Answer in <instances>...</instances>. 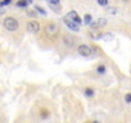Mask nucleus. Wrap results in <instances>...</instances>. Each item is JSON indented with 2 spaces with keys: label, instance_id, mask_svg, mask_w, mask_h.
I'll list each match as a JSON object with an SVG mask.
<instances>
[{
  "label": "nucleus",
  "instance_id": "1",
  "mask_svg": "<svg viewBox=\"0 0 131 123\" xmlns=\"http://www.w3.org/2000/svg\"><path fill=\"white\" fill-rule=\"evenodd\" d=\"M3 26H4V28H5L7 31L14 32V31L18 30L19 23H18V21H17L14 17H7V18H4V21H3Z\"/></svg>",
  "mask_w": 131,
  "mask_h": 123
},
{
  "label": "nucleus",
  "instance_id": "2",
  "mask_svg": "<svg viewBox=\"0 0 131 123\" xmlns=\"http://www.w3.org/2000/svg\"><path fill=\"white\" fill-rule=\"evenodd\" d=\"M59 31H60V28H59V26L57 24V23H48L45 27H44V32H45V35L49 37V39H54L58 33H59Z\"/></svg>",
  "mask_w": 131,
  "mask_h": 123
},
{
  "label": "nucleus",
  "instance_id": "3",
  "mask_svg": "<svg viewBox=\"0 0 131 123\" xmlns=\"http://www.w3.org/2000/svg\"><path fill=\"white\" fill-rule=\"evenodd\" d=\"M26 30L30 32V33H37L40 31V23L36 22V21H30L27 22L26 24Z\"/></svg>",
  "mask_w": 131,
  "mask_h": 123
},
{
  "label": "nucleus",
  "instance_id": "4",
  "mask_svg": "<svg viewBox=\"0 0 131 123\" xmlns=\"http://www.w3.org/2000/svg\"><path fill=\"white\" fill-rule=\"evenodd\" d=\"M63 21H64V24L67 26L71 31H73V32H79L80 31V27H79V24L76 23V22H73L72 19H70L67 16H66L64 18H63Z\"/></svg>",
  "mask_w": 131,
  "mask_h": 123
},
{
  "label": "nucleus",
  "instance_id": "5",
  "mask_svg": "<svg viewBox=\"0 0 131 123\" xmlns=\"http://www.w3.org/2000/svg\"><path fill=\"white\" fill-rule=\"evenodd\" d=\"M77 53L80 55H82V56H90L93 54V49L90 46H88V45H80L77 47Z\"/></svg>",
  "mask_w": 131,
  "mask_h": 123
},
{
  "label": "nucleus",
  "instance_id": "6",
  "mask_svg": "<svg viewBox=\"0 0 131 123\" xmlns=\"http://www.w3.org/2000/svg\"><path fill=\"white\" fill-rule=\"evenodd\" d=\"M93 30H96V28H102V27H105L107 26V19L105 18H99V19H96L94 23L91 22L90 24H89Z\"/></svg>",
  "mask_w": 131,
  "mask_h": 123
},
{
  "label": "nucleus",
  "instance_id": "7",
  "mask_svg": "<svg viewBox=\"0 0 131 123\" xmlns=\"http://www.w3.org/2000/svg\"><path fill=\"white\" fill-rule=\"evenodd\" d=\"M67 17H68L70 19H72L73 22H76L77 24H81V23H82V19L80 18V16H79L77 12H75V10H71V12L67 14Z\"/></svg>",
  "mask_w": 131,
  "mask_h": 123
},
{
  "label": "nucleus",
  "instance_id": "8",
  "mask_svg": "<svg viewBox=\"0 0 131 123\" xmlns=\"http://www.w3.org/2000/svg\"><path fill=\"white\" fill-rule=\"evenodd\" d=\"M63 42H64V45H67L68 47H72L75 45V39L71 37L70 35H64L63 36Z\"/></svg>",
  "mask_w": 131,
  "mask_h": 123
},
{
  "label": "nucleus",
  "instance_id": "9",
  "mask_svg": "<svg viewBox=\"0 0 131 123\" xmlns=\"http://www.w3.org/2000/svg\"><path fill=\"white\" fill-rule=\"evenodd\" d=\"M84 92H85V95H86L88 97L94 96V89H91V87H86V89L84 90Z\"/></svg>",
  "mask_w": 131,
  "mask_h": 123
},
{
  "label": "nucleus",
  "instance_id": "10",
  "mask_svg": "<svg viewBox=\"0 0 131 123\" xmlns=\"http://www.w3.org/2000/svg\"><path fill=\"white\" fill-rule=\"evenodd\" d=\"M105 71H107V68H105V66H103V64H99V66L96 67V72H98L99 75H104Z\"/></svg>",
  "mask_w": 131,
  "mask_h": 123
},
{
  "label": "nucleus",
  "instance_id": "11",
  "mask_svg": "<svg viewBox=\"0 0 131 123\" xmlns=\"http://www.w3.org/2000/svg\"><path fill=\"white\" fill-rule=\"evenodd\" d=\"M91 22H93L91 16H90V14H85V16H84V23H85V24H90Z\"/></svg>",
  "mask_w": 131,
  "mask_h": 123
},
{
  "label": "nucleus",
  "instance_id": "12",
  "mask_svg": "<svg viewBox=\"0 0 131 123\" xmlns=\"http://www.w3.org/2000/svg\"><path fill=\"white\" fill-rule=\"evenodd\" d=\"M28 5V3L26 2V0H18L17 2V7H21V8H26Z\"/></svg>",
  "mask_w": 131,
  "mask_h": 123
},
{
  "label": "nucleus",
  "instance_id": "13",
  "mask_svg": "<svg viewBox=\"0 0 131 123\" xmlns=\"http://www.w3.org/2000/svg\"><path fill=\"white\" fill-rule=\"evenodd\" d=\"M102 39L105 40V41H111V40L113 39V35H111V33H105V35H102Z\"/></svg>",
  "mask_w": 131,
  "mask_h": 123
},
{
  "label": "nucleus",
  "instance_id": "14",
  "mask_svg": "<svg viewBox=\"0 0 131 123\" xmlns=\"http://www.w3.org/2000/svg\"><path fill=\"white\" fill-rule=\"evenodd\" d=\"M40 117H42V118L49 117V110H46V109H41V110H40Z\"/></svg>",
  "mask_w": 131,
  "mask_h": 123
},
{
  "label": "nucleus",
  "instance_id": "15",
  "mask_svg": "<svg viewBox=\"0 0 131 123\" xmlns=\"http://www.w3.org/2000/svg\"><path fill=\"white\" fill-rule=\"evenodd\" d=\"M35 9L37 10V13H40V14H42V16H45V14H46L45 9H44V8H40L39 5H36V7H35Z\"/></svg>",
  "mask_w": 131,
  "mask_h": 123
},
{
  "label": "nucleus",
  "instance_id": "16",
  "mask_svg": "<svg viewBox=\"0 0 131 123\" xmlns=\"http://www.w3.org/2000/svg\"><path fill=\"white\" fill-rule=\"evenodd\" d=\"M96 2L100 7H107L108 5V0H96Z\"/></svg>",
  "mask_w": 131,
  "mask_h": 123
},
{
  "label": "nucleus",
  "instance_id": "17",
  "mask_svg": "<svg viewBox=\"0 0 131 123\" xmlns=\"http://www.w3.org/2000/svg\"><path fill=\"white\" fill-rule=\"evenodd\" d=\"M60 3V0H49V4L50 5H58Z\"/></svg>",
  "mask_w": 131,
  "mask_h": 123
},
{
  "label": "nucleus",
  "instance_id": "18",
  "mask_svg": "<svg viewBox=\"0 0 131 123\" xmlns=\"http://www.w3.org/2000/svg\"><path fill=\"white\" fill-rule=\"evenodd\" d=\"M125 101H126V103H131V94H126V96H125Z\"/></svg>",
  "mask_w": 131,
  "mask_h": 123
},
{
  "label": "nucleus",
  "instance_id": "19",
  "mask_svg": "<svg viewBox=\"0 0 131 123\" xmlns=\"http://www.w3.org/2000/svg\"><path fill=\"white\" fill-rule=\"evenodd\" d=\"M107 12H108V13H111V14H114V13H116V8H108V9H107Z\"/></svg>",
  "mask_w": 131,
  "mask_h": 123
},
{
  "label": "nucleus",
  "instance_id": "20",
  "mask_svg": "<svg viewBox=\"0 0 131 123\" xmlns=\"http://www.w3.org/2000/svg\"><path fill=\"white\" fill-rule=\"evenodd\" d=\"M2 3H3V5H9L12 3V0H3Z\"/></svg>",
  "mask_w": 131,
  "mask_h": 123
},
{
  "label": "nucleus",
  "instance_id": "21",
  "mask_svg": "<svg viewBox=\"0 0 131 123\" xmlns=\"http://www.w3.org/2000/svg\"><path fill=\"white\" fill-rule=\"evenodd\" d=\"M26 2H27L28 4H32V2H34V0H26Z\"/></svg>",
  "mask_w": 131,
  "mask_h": 123
},
{
  "label": "nucleus",
  "instance_id": "22",
  "mask_svg": "<svg viewBox=\"0 0 131 123\" xmlns=\"http://www.w3.org/2000/svg\"><path fill=\"white\" fill-rule=\"evenodd\" d=\"M119 2H123V3H126V2H128V0H119Z\"/></svg>",
  "mask_w": 131,
  "mask_h": 123
},
{
  "label": "nucleus",
  "instance_id": "23",
  "mask_svg": "<svg viewBox=\"0 0 131 123\" xmlns=\"http://www.w3.org/2000/svg\"><path fill=\"white\" fill-rule=\"evenodd\" d=\"M0 7H3V3L2 2H0Z\"/></svg>",
  "mask_w": 131,
  "mask_h": 123
}]
</instances>
